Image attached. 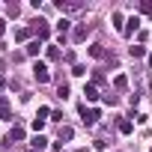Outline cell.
Masks as SVG:
<instances>
[{
  "mask_svg": "<svg viewBox=\"0 0 152 152\" xmlns=\"http://www.w3.org/2000/svg\"><path fill=\"white\" fill-rule=\"evenodd\" d=\"M113 87H116V90H125V87H128V78H125V75H116V78H113Z\"/></svg>",
  "mask_w": 152,
  "mask_h": 152,
  "instance_id": "cell-12",
  "label": "cell"
},
{
  "mask_svg": "<svg viewBox=\"0 0 152 152\" xmlns=\"http://www.w3.org/2000/svg\"><path fill=\"white\" fill-rule=\"evenodd\" d=\"M93 84H104V75H102V72H99V69H96V72H93Z\"/></svg>",
  "mask_w": 152,
  "mask_h": 152,
  "instance_id": "cell-23",
  "label": "cell"
},
{
  "mask_svg": "<svg viewBox=\"0 0 152 152\" xmlns=\"http://www.w3.org/2000/svg\"><path fill=\"white\" fill-rule=\"evenodd\" d=\"M81 116H84V122H87V125H96L99 110H87V104H81Z\"/></svg>",
  "mask_w": 152,
  "mask_h": 152,
  "instance_id": "cell-4",
  "label": "cell"
},
{
  "mask_svg": "<svg viewBox=\"0 0 152 152\" xmlns=\"http://www.w3.org/2000/svg\"><path fill=\"white\" fill-rule=\"evenodd\" d=\"M0 119H12V110H9V102L0 99Z\"/></svg>",
  "mask_w": 152,
  "mask_h": 152,
  "instance_id": "cell-8",
  "label": "cell"
},
{
  "mask_svg": "<svg viewBox=\"0 0 152 152\" xmlns=\"http://www.w3.org/2000/svg\"><path fill=\"white\" fill-rule=\"evenodd\" d=\"M0 87H3V78H0Z\"/></svg>",
  "mask_w": 152,
  "mask_h": 152,
  "instance_id": "cell-29",
  "label": "cell"
},
{
  "mask_svg": "<svg viewBox=\"0 0 152 152\" xmlns=\"http://www.w3.org/2000/svg\"><path fill=\"white\" fill-rule=\"evenodd\" d=\"M84 96H87V102H96V99H99V90H96V84H87V87H84Z\"/></svg>",
  "mask_w": 152,
  "mask_h": 152,
  "instance_id": "cell-7",
  "label": "cell"
},
{
  "mask_svg": "<svg viewBox=\"0 0 152 152\" xmlns=\"http://www.w3.org/2000/svg\"><path fill=\"white\" fill-rule=\"evenodd\" d=\"M48 116H51V110H48V107H39V113H36V119H42V122H48Z\"/></svg>",
  "mask_w": 152,
  "mask_h": 152,
  "instance_id": "cell-19",
  "label": "cell"
},
{
  "mask_svg": "<svg viewBox=\"0 0 152 152\" xmlns=\"http://www.w3.org/2000/svg\"><path fill=\"white\" fill-rule=\"evenodd\" d=\"M113 27H116V30H125V27H122V15H119V12H113Z\"/></svg>",
  "mask_w": 152,
  "mask_h": 152,
  "instance_id": "cell-21",
  "label": "cell"
},
{
  "mask_svg": "<svg viewBox=\"0 0 152 152\" xmlns=\"http://www.w3.org/2000/svg\"><path fill=\"white\" fill-rule=\"evenodd\" d=\"M140 12H146V15H152V0H143V3H140Z\"/></svg>",
  "mask_w": 152,
  "mask_h": 152,
  "instance_id": "cell-20",
  "label": "cell"
},
{
  "mask_svg": "<svg viewBox=\"0 0 152 152\" xmlns=\"http://www.w3.org/2000/svg\"><path fill=\"white\" fill-rule=\"evenodd\" d=\"M57 9H60V12H81L84 3H81V0H60Z\"/></svg>",
  "mask_w": 152,
  "mask_h": 152,
  "instance_id": "cell-1",
  "label": "cell"
},
{
  "mask_svg": "<svg viewBox=\"0 0 152 152\" xmlns=\"http://www.w3.org/2000/svg\"><path fill=\"white\" fill-rule=\"evenodd\" d=\"M90 33H93V24H78V27H75V33H72V39H75V42H84Z\"/></svg>",
  "mask_w": 152,
  "mask_h": 152,
  "instance_id": "cell-3",
  "label": "cell"
},
{
  "mask_svg": "<svg viewBox=\"0 0 152 152\" xmlns=\"http://www.w3.org/2000/svg\"><path fill=\"white\" fill-rule=\"evenodd\" d=\"M33 75H36V81H39V84H48V81H51V72H48L45 63H36V66H33Z\"/></svg>",
  "mask_w": 152,
  "mask_h": 152,
  "instance_id": "cell-2",
  "label": "cell"
},
{
  "mask_svg": "<svg viewBox=\"0 0 152 152\" xmlns=\"http://www.w3.org/2000/svg\"><path fill=\"white\" fill-rule=\"evenodd\" d=\"M57 30H60V33H63V36H66V30H69V21H66V18H63V21H60V24H57Z\"/></svg>",
  "mask_w": 152,
  "mask_h": 152,
  "instance_id": "cell-25",
  "label": "cell"
},
{
  "mask_svg": "<svg viewBox=\"0 0 152 152\" xmlns=\"http://www.w3.org/2000/svg\"><path fill=\"white\" fill-rule=\"evenodd\" d=\"M57 96L66 99V96H69V84H60V87H57Z\"/></svg>",
  "mask_w": 152,
  "mask_h": 152,
  "instance_id": "cell-22",
  "label": "cell"
},
{
  "mask_svg": "<svg viewBox=\"0 0 152 152\" xmlns=\"http://www.w3.org/2000/svg\"><path fill=\"white\" fill-rule=\"evenodd\" d=\"M45 143H48V140H45V137H42V134H36V137H33V143H30V146H33V149H45Z\"/></svg>",
  "mask_w": 152,
  "mask_h": 152,
  "instance_id": "cell-15",
  "label": "cell"
},
{
  "mask_svg": "<svg viewBox=\"0 0 152 152\" xmlns=\"http://www.w3.org/2000/svg\"><path fill=\"white\" fill-rule=\"evenodd\" d=\"M6 12H9L12 18H18V12H21V6H18V3H9V6H6Z\"/></svg>",
  "mask_w": 152,
  "mask_h": 152,
  "instance_id": "cell-17",
  "label": "cell"
},
{
  "mask_svg": "<svg viewBox=\"0 0 152 152\" xmlns=\"http://www.w3.org/2000/svg\"><path fill=\"white\" fill-rule=\"evenodd\" d=\"M119 131H122V134H131V131H134L131 119H119Z\"/></svg>",
  "mask_w": 152,
  "mask_h": 152,
  "instance_id": "cell-13",
  "label": "cell"
},
{
  "mask_svg": "<svg viewBox=\"0 0 152 152\" xmlns=\"http://www.w3.org/2000/svg\"><path fill=\"white\" fill-rule=\"evenodd\" d=\"M57 137H60V143H63V140H72V137H75V128H72V125H60Z\"/></svg>",
  "mask_w": 152,
  "mask_h": 152,
  "instance_id": "cell-5",
  "label": "cell"
},
{
  "mask_svg": "<svg viewBox=\"0 0 152 152\" xmlns=\"http://www.w3.org/2000/svg\"><path fill=\"white\" fill-rule=\"evenodd\" d=\"M30 36H33V27H21V30L15 33V39H18V42H24V39H30Z\"/></svg>",
  "mask_w": 152,
  "mask_h": 152,
  "instance_id": "cell-10",
  "label": "cell"
},
{
  "mask_svg": "<svg viewBox=\"0 0 152 152\" xmlns=\"http://www.w3.org/2000/svg\"><path fill=\"white\" fill-rule=\"evenodd\" d=\"M137 27H140V18H137V15H131V18H128V24H125V30H122V33H125V36H131V33H134V30H137Z\"/></svg>",
  "mask_w": 152,
  "mask_h": 152,
  "instance_id": "cell-6",
  "label": "cell"
},
{
  "mask_svg": "<svg viewBox=\"0 0 152 152\" xmlns=\"http://www.w3.org/2000/svg\"><path fill=\"white\" fill-rule=\"evenodd\" d=\"M42 128H45V122H42V119H33V131H36V134H39V131H42Z\"/></svg>",
  "mask_w": 152,
  "mask_h": 152,
  "instance_id": "cell-26",
  "label": "cell"
},
{
  "mask_svg": "<svg viewBox=\"0 0 152 152\" xmlns=\"http://www.w3.org/2000/svg\"><path fill=\"white\" fill-rule=\"evenodd\" d=\"M149 69H152V54H149Z\"/></svg>",
  "mask_w": 152,
  "mask_h": 152,
  "instance_id": "cell-28",
  "label": "cell"
},
{
  "mask_svg": "<svg viewBox=\"0 0 152 152\" xmlns=\"http://www.w3.org/2000/svg\"><path fill=\"white\" fill-rule=\"evenodd\" d=\"M12 140H24V125H15L12 131H9V143Z\"/></svg>",
  "mask_w": 152,
  "mask_h": 152,
  "instance_id": "cell-9",
  "label": "cell"
},
{
  "mask_svg": "<svg viewBox=\"0 0 152 152\" xmlns=\"http://www.w3.org/2000/svg\"><path fill=\"white\" fill-rule=\"evenodd\" d=\"M90 54H93L96 60H102V57H104V48H102V45H90Z\"/></svg>",
  "mask_w": 152,
  "mask_h": 152,
  "instance_id": "cell-14",
  "label": "cell"
},
{
  "mask_svg": "<svg viewBox=\"0 0 152 152\" xmlns=\"http://www.w3.org/2000/svg\"><path fill=\"white\" fill-rule=\"evenodd\" d=\"M39 48H42V42H39V39H33V42L27 45V57H36V54H39Z\"/></svg>",
  "mask_w": 152,
  "mask_h": 152,
  "instance_id": "cell-11",
  "label": "cell"
},
{
  "mask_svg": "<svg viewBox=\"0 0 152 152\" xmlns=\"http://www.w3.org/2000/svg\"><path fill=\"white\" fill-rule=\"evenodd\" d=\"M128 54H131V57H143V54H146V48H140V45H134V48H128Z\"/></svg>",
  "mask_w": 152,
  "mask_h": 152,
  "instance_id": "cell-18",
  "label": "cell"
},
{
  "mask_svg": "<svg viewBox=\"0 0 152 152\" xmlns=\"http://www.w3.org/2000/svg\"><path fill=\"white\" fill-rule=\"evenodd\" d=\"M48 60H60V48L57 45H48Z\"/></svg>",
  "mask_w": 152,
  "mask_h": 152,
  "instance_id": "cell-16",
  "label": "cell"
},
{
  "mask_svg": "<svg viewBox=\"0 0 152 152\" xmlns=\"http://www.w3.org/2000/svg\"><path fill=\"white\" fill-rule=\"evenodd\" d=\"M3 30H6V21H3V18H0V33H3Z\"/></svg>",
  "mask_w": 152,
  "mask_h": 152,
  "instance_id": "cell-27",
  "label": "cell"
},
{
  "mask_svg": "<svg viewBox=\"0 0 152 152\" xmlns=\"http://www.w3.org/2000/svg\"><path fill=\"white\" fill-rule=\"evenodd\" d=\"M72 75H87V66H81V63H78V66L72 69Z\"/></svg>",
  "mask_w": 152,
  "mask_h": 152,
  "instance_id": "cell-24",
  "label": "cell"
}]
</instances>
